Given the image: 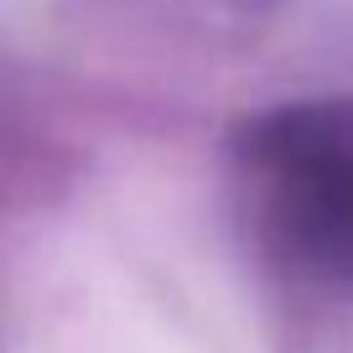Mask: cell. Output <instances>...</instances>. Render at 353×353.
Listing matches in <instances>:
<instances>
[{
	"label": "cell",
	"instance_id": "obj_1",
	"mask_svg": "<svg viewBox=\"0 0 353 353\" xmlns=\"http://www.w3.org/2000/svg\"><path fill=\"white\" fill-rule=\"evenodd\" d=\"M239 156L270 239L307 270L353 281V99L265 114Z\"/></svg>",
	"mask_w": 353,
	"mask_h": 353
}]
</instances>
